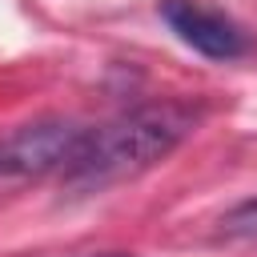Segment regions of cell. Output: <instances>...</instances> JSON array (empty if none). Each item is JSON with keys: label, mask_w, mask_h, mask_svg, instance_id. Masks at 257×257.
Here are the masks:
<instances>
[{"label": "cell", "mask_w": 257, "mask_h": 257, "mask_svg": "<svg viewBox=\"0 0 257 257\" xmlns=\"http://www.w3.org/2000/svg\"><path fill=\"white\" fill-rule=\"evenodd\" d=\"M197 124V112L185 104H145L133 108L100 128H84V141L72 157V165L60 173L68 189L96 193L108 185H120L157 161H165Z\"/></svg>", "instance_id": "obj_1"}, {"label": "cell", "mask_w": 257, "mask_h": 257, "mask_svg": "<svg viewBox=\"0 0 257 257\" xmlns=\"http://www.w3.org/2000/svg\"><path fill=\"white\" fill-rule=\"evenodd\" d=\"M84 141V128L60 116L28 120L0 137V177H44L64 173Z\"/></svg>", "instance_id": "obj_2"}, {"label": "cell", "mask_w": 257, "mask_h": 257, "mask_svg": "<svg viewBox=\"0 0 257 257\" xmlns=\"http://www.w3.org/2000/svg\"><path fill=\"white\" fill-rule=\"evenodd\" d=\"M157 12L181 44H189L193 52H201L209 60H237L249 52L245 28L233 16H225L221 8H209L201 0H161Z\"/></svg>", "instance_id": "obj_3"}, {"label": "cell", "mask_w": 257, "mask_h": 257, "mask_svg": "<svg viewBox=\"0 0 257 257\" xmlns=\"http://www.w3.org/2000/svg\"><path fill=\"white\" fill-rule=\"evenodd\" d=\"M221 233L225 237H237V241H257V197L253 201H241L237 209H229L221 217Z\"/></svg>", "instance_id": "obj_4"}, {"label": "cell", "mask_w": 257, "mask_h": 257, "mask_svg": "<svg viewBox=\"0 0 257 257\" xmlns=\"http://www.w3.org/2000/svg\"><path fill=\"white\" fill-rule=\"evenodd\" d=\"M92 257H128V253H92Z\"/></svg>", "instance_id": "obj_5"}]
</instances>
